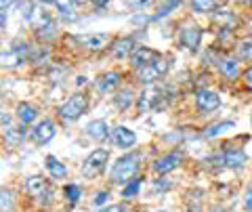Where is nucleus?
I'll use <instances>...</instances> for the list:
<instances>
[{
    "label": "nucleus",
    "instance_id": "obj_1",
    "mask_svg": "<svg viewBox=\"0 0 252 212\" xmlns=\"http://www.w3.org/2000/svg\"><path fill=\"white\" fill-rule=\"evenodd\" d=\"M141 166V153H128L124 155V158H120L116 162V166L112 170V179L116 181V183H126L128 179H132L137 175V170Z\"/></svg>",
    "mask_w": 252,
    "mask_h": 212
},
{
    "label": "nucleus",
    "instance_id": "obj_2",
    "mask_svg": "<svg viewBox=\"0 0 252 212\" xmlns=\"http://www.w3.org/2000/svg\"><path fill=\"white\" fill-rule=\"evenodd\" d=\"M86 107H89V97L78 92V95L69 97L65 103L59 107V116L65 118V120H78V118L86 112Z\"/></svg>",
    "mask_w": 252,
    "mask_h": 212
},
{
    "label": "nucleus",
    "instance_id": "obj_3",
    "mask_svg": "<svg viewBox=\"0 0 252 212\" xmlns=\"http://www.w3.org/2000/svg\"><path fill=\"white\" fill-rule=\"evenodd\" d=\"M107 160H109V153L105 151V149H97V151H93L82 164V175L86 179L99 177L101 172H103V168L107 166Z\"/></svg>",
    "mask_w": 252,
    "mask_h": 212
},
{
    "label": "nucleus",
    "instance_id": "obj_4",
    "mask_svg": "<svg viewBox=\"0 0 252 212\" xmlns=\"http://www.w3.org/2000/svg\"><path fill=\"white\" fill-rule=\"evenodd\" d=\"M166 69H168V61L158 59L156 63H149V65H145V67H139V80L143 82V84H152V82H156L162 74H166Z\"/></svg>",
    "mask_w": 252,
    "mask_h": 212
},
{
    "label": "nucleus",
    "instance_id": "obj_5",
    "mask_svg": "<svg viewBox=\"0 0 252 212\" xmlns=\"http://www.w3.org/2000/svg\"><path fill=\"white\" fill-rule=\"evenodd\" d=\"M200 40H202V30L198 26H187V28H183V32H181V44H183L187 51H191V53L198 51Z\"/></svg>",
    "mask_w": 252,
    "mask_h": 212
},
{
    "label": "nucleus",
    "instance_id": "obj_6",
    "mask_svg": "<svg viewBox=\"0 0 252 212\" xmlns=\"http://www.w3.org/2000/svg\"><path fill=\"white\" fill-rule=\"evenodd\" d=\"M220 99L217 92L212 91H200L198 95H195V105H198V109L202 114H208V112H215V109L219 107Z\"/></svg>",
    "mask_w": 252,
    "mask_h": 212
},
{
    "label": "nucleus",
    "instance_id": "obj_7",
    "mask_svg": "<svg viewBox=\"0 0 252 212\" xmlns=\"http://www.w3.org/2000/svg\"><path fill=\"white\" fill-rule=\"evenodd\" d=\"M160 59V53L154 51V49H147V46H141L132 53V65L135 67H145L149 63H156Z\"/></svg>",
    "mask_w": 252,
    "mask_h": 212
},
{
    "label": "nucleus",
    "instance_id": "obj_8",
    "mask_svg": "<svg viewBox=\"0 0 252 212\" xmlns=\"http://www.w3.org/2000/svg\"><path fill=\"white\" fill-rule=\"evenodd\" d=\"M246 153L244 151H227L223 155H217L212 158V162H219L220 166H227V168H242L246 164Z\"/></svg>",
    "mask_w": 252,
    "mask_h": 212
},
{
    "label": "nucleus",
    "instance_id": "obj_9",
    "mask_svg": "<svg viewBox=\"0 0 252 212\" xmlns=\"http://www.w3.org/2000/svg\"><path fill=\"white\" fill-rule=\"evenodd\" d=\"M114 143L118 147H122V149H128V147H132L137 143V135L126 126H116L114 128Z\"/></svg>",
    "mask_w": 252,
    "mask_h": 212
},
{
    "label": "nucleus",
    "instance_id": "obj_10",
    "mask_svg": "<svg viewBox=\"0 0 252 212\" xmlns=\"http://www.w3.org/2000/svg\"><path fill=\"white\" fill-rule=\"evenodd\" d=\"M89 51H101L109 44V34H86L78 38Z\"/></svg>",
    "mask_w": 252,
    "mask_h": 212
},
{
    "label": "nucleus",
    "instance_id": "obj_11",
    "mask_svg": "<svg viewBox=\"0 0 252 212\" xmlns=\"http://www.w3.org/2000/svg\"><path fill=\"white\" fill-rule=\"evenodd\" d=\"M181 160H183L181 153H168V155H164V158H160L158 162H154V170L160 172V175H166V172L175 170L179 166Z\"/></svg>",
    "mask_w": 252,
    "mask_h": 212
},
{
    "label": "nucleus",
    "instance_id": "obj_12",
    "mask_svg": "<svg viewBox=\"0 0 252 212\" xmlns=\"http://www.w3.org/2000/svg\"><path fill=\"white\" fill-rule=\"evenodd\" d=\"M160 97H162V92L158 89H147L139 99L141 112H152V109H156L158 105H160Z\"/></svg>",
    "mask_w": 252,
    "mask_h": 212
},
{
    "label": "nucleus",
    "instance_id": "obj_13",
    "mask_svg": "<svg viewBox=\"0 0 252 212\" xmlns=\"http://www.w3.org/2000/svg\"><path fill=\"white\" fill-rule=\"evenodd\" d=\"M55 137V124L49 120H42L38 126L34 128V141L36 143H49V141Z\"/></svg>",
    "mask_w": 252,
    "mask_h": 212
},
{
    "label": "nucleus",
    "instance_id": "obj_14",
    "mask_svg": "<svg viewBox=\"0 0 252 212\" xmlns=\"http://www.w3.org/2000/svg\"><path fill=\"white\" fill-rule=\"evenodd\" d=\"M132 53H135V42L130 40V38H126V40H120L112 46V55L116 59H126V57H132Z\"/></svg>",
    "mask_w": 252,
    "mask_h": 212
},
{
    "label": "nucleus",
    "instance_id": "obj_15",
    "mask_svg": "<svg viewBox=\"0 0 252 212\" xmlns=\"http://www.w3.org/2000/svg\"><path fill=\"white\" fill-rule=\"evenodd\" d=\"M86 132H89V137H93L94 141H103L109 135V126H107V122H103V120H94V122H91L89 126H86Z\"/></svg>",
    "mask_w": 252,
    "mask_h": 212
},
{
    "label": "nucleus",
    "instance_id": "obj_16",
    "mask_svg": "<svg viewBox=\"0 0 252 212\" xmlns=\"http://www.w3.org/2000/svg\"><path fill=\"white\" fill-rule=\"evenodd\" d=\"M118 84H120V74L112 72V74H105L97 82V89H99V92H109V91H114Z\"/></svg>",
    "mask_w": 252,
    "mask_h": 212
},
{
    "label": "nucleus",
    "instance_id": "obj_17",
    "mask_svg": "<svg viewBox=\"0 0 252 212\" xmlns=\"http://www.w3.org/2000/svg\"><path fill=\"white\" fill-rule=\"evenodd\" d=\"M219 69H220V74L225 78H229V80L240 76V65H238V61H233V59H223L219 63Z\"/></svg>",
    "mask_w": 252,
    "mask_h": 212
},
{
    "label": "nucleus",
    "instance_id": "obj_18",
    "mask_svg": "<svg viewBox=\"0 0 252 212\" xmlns=\"http://www.w3.org/2000/svg\"><path fill=\"white\" fill-rule=\"evenodd\" d=\"M46 168H49L51 177H55V179H63L67 175V168L63 166V164L55 158V155H46Z\"/></svg>",
    "mask_w": 252,
    "mask_h": 212
},
{
    "label": "nucleus",
    "instance_id": "obj_19",
    "mask_svg": "<svg viewBox=\"0 0 252 212\" xmlns=\"http://www.w3.org/2000/svg\"><path fill=\"white\" fill-rule=\"evenodd\" d=\"M36 116H38L36 107H32V105H28V103H21V105L17 107V118H19V122H21V124L34 122V120H36Z\"/></svg>",
    "mask_w": 252,
    "mask_h": 212
},
{
    "label": "nucleus",
    "instance_id": "obj_20",
    "mask_svg": "<svg viewBox=\"0 0 252 212\" xmlns=\"http://www.w3.org/2000/svg\"><path fill=\"white\" fill-rule=\"evenodd\" d=\"M23 57H26V55H23V51L17 46V49H13L11 53H2V65H6V67H15V65H19V63H21Z\"/></svg>",
    "mask_w": 252,
    "mask_h": 212
},
{
    "label": "nucleus",
    "instance_id": "obj_21",
    "mask_svg": "<svg viewBox=\"0 0 252 212\" xmlns=\"http://www.w3.org/2000/svg\"><path fill=\"white\" fill-rule=\"evenodd\" d=\"M28 191L32 193V195H42L44 191H46V179H42V177H30L28 179Z\"/></svg>",
    "mask_w": 252,
    "mask_h": 212
},
{
    "label": "nucleus",
    "instance_id": "obj_22",
    "mask_svg": "<svg viewBox=\"0 0 252 212\" xmlns=\"http://www.w3.org/2000/svg\"><path fill=\"white\" fill-rule=\"evenodd\" d=\"M193 11L198 13H208V11H215L223 4V0H193Z\"/></svg>",
    "mask_w": 252,
    "mask_h": 212
},
{
    "label": "nucleus",
    "instance_id": "obj_23",
    "mask_svg": "<svg viewBox=\"0 0 252 212\" xmlns=\"http://www.w3.org/2000/svg\"><path fill=\"white\" fill-rule=\"evenodd\" d=\"M235 126L233 122H220V124H217V126H212V128H208L206 132H204V137H208V139H212V137H219V135H223V132H227V130H231Z\"/></svg>",
    "mask_w": 252,
    "mask_h": 212
},
{
    "label": "nucleus",
    "instance_id": "obj_24",
    "mask_svg": "<svg viewBox=\"0 0 252 212\" xmlns=\"http://www.w3.org/2000/svg\"><path fill=\"white\" fill-rule=\"evenodd\" d=\"M114 103L118 109H126V107H130L132 103V95H130V91H122V92H118V95L114 97Z\"/></svg>",
    "mask_w": 252,
    "mask_h": 212
},
{
    "label": "nucleus",
    "instance_id": "obj_25",
    "mask_svg": "<svg viewBox=\"0 0 252 212\" xmlns=\"http://www.w3.org/2000/svg\"><path fill=\"white\" fill-rule=\"evenodd\" d=\"M215 23H223L220 28H233L235 23H238V19H235L231 13H225L223 11V13H217L215 15Z\"/></svg>",
    "mask_w": 252,
    "mask_h": 212
},
{
    "label": "nucleus",
    "instance_id": "obj_26",
    "mask_svg": "<svg viewBox=\"0 0 252 212\" xmlns=\"http://www.w3.org/2000/svg\"><path fill=\"white\" fill-rule=\"evenodd\" d=\"M181 4V0H166V2H164L162 6H160V11H158L156 13V17L154 19H160V17H166V15L168 13H172V11H175L177 9V6Z\"/></svg>",
    "mask_w": 252,
    "mask_h": 212
},
{
    "label": "nucleus",
    "instance_id": "obj_27",
    "mask_svg": "<svg viewBox=\"0 0 252 212\" xmlns=\"http://www.w3.org/2000/svg\"><path fill=\"white\" fill-rule=\"evenodd\" d=\"M80 193L82 191H80V187H78V185H67L65 187V198H67V202L72 204V206L80 202Z\"/></svg>",
    "mask_w": 252,
    "mask_h": 212
},
{
    "label": "nucleus",
    "instance_id": "obj_28",
    "mask_svg": "<svg viewBox=\"0 0 252 212\" xmlns=\"http://www.w3.org/2000/svg\"><path fill=\"white\" fill-rule=\"evenodd\" d=\"M55 4L59 6V13L63 17H72L74 13V0H55Z\"/></svg>",
    "mask_w": 252,
    "mask_h": 212
},
{
    "label": "nucleus",
    "instance_id": "obj_29",
    "mask_svg": "<svg viewBox=\"0 0 252 212\" xmlns=\"http://www.w3.org/2000/svg\"><path fill=\"white\" fill-rule=\"evenodd\" d=\"M139 189H141V181H139V179H132L130 183L124 187L122 195H124V198H135V195L139 193Z\"/></svg>",
    "mask_w": 252,
    "mask_h": 212
},
{
    "label": "nucleus",
    "instance_id": "obj_30",
    "mask_svg": "<svg viewBox=\"0 0 252 212\" xmlns=\"http://www.w3.org/2000/svg\"><path fill=\"white\" fill-rule=\"evenodd\" d=\"M238 57L244 59V61L252 59V42H240V46H238Z\"/></svg>",
    "mask_w": 252,
    "mask_h": 212
},
{
    "label": "nucleus",
    "instance_id": "obj_31",
    "mask_svg": "<svg viewBox=\"0 0 252 212\" xmlns=\"http://www.w3.org/2000/svg\"><path fill=\"white\" fill-rule=\"evenodd\" d=\"M11 191H6V189H2V210H6L9 206H13V198H11Z\"/></svg>",
    "mask_w": 252,
    "mask_h": 212
},
{
    "label": "nucleus",
    "instance_id": "obj_32",
    "mask_svg": "<svg viewBox=\"0 0 252 212\" xmlns=\"http://www.w3.org/2000/svg\"><path fill=\"white\" fill-rule=\"evenodd\" d=\"M21 15L26 19H32V2H30V0H26V2L21 4Z\"/></svg>",
    "mask_w": 252,
    "mask_h": 212
},
{
    "label": "nucleus",
    "instance_id": "obj_33",
    "mask_svg": "<svg viewBox=\"0 0 252 212\" xmlns=\"http://www.w3.org/2000/svg\"><path fill=\"white\" fill-rule=\"evenodd\" d=\"M149 0H126V4H130V6H135V9H139V6H143L147 4Z\"/></svg>",
    "mask_w": 252,
    "mask_h": 212
},
{
    "label": "nucleus",
    "instance_id": "obj_34",
    "mask_svg": "<svg viewBox=\"0 0 252 212\" xmlns=\"http://www.w3.org/2000/svg\"><path fill=\"white\" fill-rule=\"evenodd\" d=\"M107 202V193L105 191H101L97 198H94V204H97V206H101V204H105Z\"/></svg>",
    "mask_w": 252,
    "mask_h": 212
},
{
    "label": "nucleus",
    "instance_id": "obj_35",
    "mask_svg": "<svg viewBox=\"0 0 252 212\" xmlns=\"http://www.w3.org/2000/svg\"><path fill=\"white\" fill-rule=\"evenodd\" d=\"M101 212H122V206H107V208H103Z\"/></svg>",
    "mask_w": 252,
    "mask_h": 212
},
{
    "label": "nucleus",
    "instance_id": "obj_36",
    "mask_svg": "<svg viewBox=\"0 0 252 212\" xmlns=\"http://www.w3.org/2000/svg\"><path fill=\"white\" fill-rule=\"evenodd\" d=\"M246 208H248V212H252V189L248 191V198H246Z\"/></svg>",
    "mask_w": 252,
    "mask_h": 212
},
{
    "label": "nucleus",
    "instance_id": "obj_37",
    "mask_svg": "<svg viewBox=\"0 0 252 212\" xmlns=\"http://www.w3.org/2000/svg\"><path fill=\"white\" fill-rule=\"evenodd\" d=\"M11 4H13V0H0V6H2V11H6Z\"/></svg>",
    "mask_w": 252,
    "mask_h": 212
},
{
    "label": "nucleus",
    "instance_id": "obj_38",
    "mask_svg": "<svg viewBox=\"0 0 252 212\" xmlns=\"http://www.w3.org/2000/svg\"><path fill=\"white\" fill-rule=\"evenodd\" d=\"M93 2H94V4H97V6H99V9H101V6H105V4L109 2V0H93Z\"/></svg>",
    "mask_w": 252,
    "mask_h": 212
},
{
    "label": "nucleus",
    "instance_id": "obj_39",
    "mask_svg": "<svg viewBox=\"0 0 252 212\" xmlns=\"http://www.w3.org/2000/svg\"><path fill=\"white\" fill-rule=\"evenodd\" d=\"M246 80H248V82L252 84V67H250V69H248V72H246Z\"/></svg>",
    "mask_w": 252,
    "mask_h": 212
},
{
    "label": "nucleus",
    "instance_id": "obj_40",
    "mask_svg": "<svg viewBox=\"0 0 252 212\" xmlns=\"http://www.w3.org/2000/svg\"><path fill=\"white\" fill-rule=\"evenodd\" d=\"M74 2H78V4H84V2H89V0H74Z\"/></svg>",
    "mask_w": 252,
    "mask_h": 212
},
{
    "label": "nucleus",
    "instance_id": "obj_41",
    "mask_svg": "<svg viewBox=\"0 0 252 212\" xmlns=\"http://www.w3.org/2000/svg\"><path fill=\"white\" fill-rule=\"evenodd\" d=\"M40 2H44V4H51V2H55V0H40Z\"/></svg>",
    "mask_w": 252,
    "mask_h": 212
},
{
    "label": "nucleus",
    "instance_id": "obj_42",
    "mask_svg": "<svg viewBox=\"0 0 252 212\" xmlns=\"http://www.w3.org/2000/svg\"><path fill=\"white\" fill-rule=\"evenodd\" d=\"M210 212H225L223 208H215V210H210Z\"/></svg>",
    "mask_w": 252,
    "mask_h": 212
},
{
    "label": "nucleus",
    "instance_id": "obj_43",
    "mask_svg": "<svg viewBox=\"0 0 252 212\" xmlns=\"http://www.w3.org/2000/svg\"><path fill=\"white\" fill-rule=\"evenodd\" d=\"M187 212H200L198 208H191V210H187Z\"/></svg>",
    "mask_w": 252,
    "mask_h": 212
},
{
    "label": "nucleus",
    "instance_id": "obj_44",
    "mask_svg": "<svg viewBox=\"0 0 252 212\" xmlns=\"http://www.w3.org/2000/svg\"><path fill=\"white\" fill-rule=\"evenodd\" d=\"M158 212H168V210H158Z\"/></svg>",
    "mask_w": 252,
    "mask_h": 212
}]
</instances>
